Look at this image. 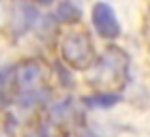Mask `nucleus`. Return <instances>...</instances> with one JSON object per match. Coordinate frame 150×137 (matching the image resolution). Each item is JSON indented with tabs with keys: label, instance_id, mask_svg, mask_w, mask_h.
Wrapping results in <instances>:
<instances>
[{
	"label": "nucleus",
	"instance_id": "f03ea898",
	"mask_svg": "<svg viewBox=\"0 0 150 137\" xmlns=\"http://www.w3.org/2000/svg\"><path fill=\"white\" fill-rule=\"evenodd\" d=\"M61 57L63 63L72 70L93 69L97 61V53L93 48V40L86 31H70L61 40Z\"/></svg>",
	"mask_w": 150,
	"mask_h": 137
},
{
	"label": "nucleus",
	"instance_id": "9b49d317",
	"mask_svg": "<svg viewBox=\"0 0 150 137\" xmlns=\"http://www.w3.org/2000/svg\"><path fill=\"white\" fill-rule=\"evenodd\" d=\"M34 137H48V133H46V131H42V133H36Z\"/></svg>",
	"mask_w": 150,
	"mask_h": 137
},
{
	"label": "nucleus",
	"instance_id": "9d476101",
	"mask_svg": "<svg viewBox=\"0 0 150 137\" xmlns=\"http://www.w3.org/2000/svg\"><path fill=\"white\" fill-rule=\"evenodd\" d=\"M36 2H38V4H51L53 0H36Z\"/></svg>",
	"mask_w": 150,
	"mask_h": 137
},
{
	"label": "nucleus",
	"instance_id": "f257e3e1",
	"mask_svg": "<svg viewBox=\"0 0 150 137\" xmlns=\"http://www.w3.org/2000/svg\"><path fill=\"white\" fill-rule=\"evenodd\" d=\"M129 80V57L118 46H108L97 57L91 69L89 84L95 92H116L120 93Z\"/></svg>",
	"mask_w": 150,
	"mask_h": 137
},
{
	"label": "nucleus",
	"instance_id": "f8f14e48",
	"mask_svg": "<svg viewBox=\"0 0 150 137\" xmlns=\"http://www.w3.org/2000/svg\"><path fill=\"white\" fill-rule=\"evenodd\" d=\"M146 19H148V27H150V8H148V15H146Z\"/></svg>",
	"mask_w": 150,
	"mask_h": 137
},
{
	"label": "nucleus",
	"instance_id": "0eeeda50",
	"mask_svg": "<svg viewBox=\"0 0 150 137\" xmlns=\"http://www.w3.org/2000/svg\"><path fill=\"white\" fill-rule=\"evenodd\" d=\"M15 135V122L13 116L6 114L0 118V137H13Z\"/></svg>",
	"mask_w": 150,
	"mask_h": 137
},
{
	"label": "nucleus",
	"instance_id": "423d86ee",
	"mask_svg": "<svg viewBox=\"0 0 150 137\" xmlns=\"http://www.w3.org/2000/svg\"><path fill=\"white\" fill-rule=\"evenodd\" d=\"M36 21V10L33 6H21L17 11V15L13 17V27L19 33H25L33 27V23Z\"/></svg>",
	"mask_w": 150,
	"mask_h": 137
},
{
	"label": "nucleus",
	"instance_id": "7ed1b4c3",
	"mask_svg": "<svg viewBox=\"0 0 150 137\" xmlns=\"http://www.w3.org/2000/svg\"><path fill=\"white\" fill-rule=\"evenodd\" d=\"M91 25L93 31L105 40H116L122 34V25L118 15L108 2H95L91 8Z\"/></svg>",
	"mask_w": 150,
	"mask_h": 137
},
{
	"label": "nucleus",
	"instance_id": "1a4fd4ad",
	"mask_svg": "<svg viewBox=\"0 0 150 137\" xmlns=\"http://www.w3.org/2000/svg\"><path fill=\"white\" fill-rule=\"evenodd\" d=\"M10 76H11V69H2L0 70V86H2L6 80H10Z\"/></svg>",
	"mask_w": 150,
	"mask_h": 137
},
{
	"label": "nucleus",
	"instance_id": "20e7f679",
	"mask_svg": "<svg viewBox=\"0 0 150 137\" xmlns=\"http://www.w3.org/2000/svg\"><path fill=\"white\" fill-rule=\"evenodd\" d=\"M122 101V93L116 92H93L91 95H88L84 99V105L88 109H112L114 105H118Z\"/></svg>",
	"mask_w": 150,
	"mask_h": 137
},
{
	"label": "nucleus",
	"instance_id": "6e6552de",
	"mask_svg": "<svg viewBox=\"0 0 150 137\" xmlns=\"http://www.w3.org/2000/svg\"><path fill=\"white\" fill-rule=\"evenodd\" d=\"M13 101V95H11V92L10 89H6V88H0V112L4 111V109L8 107V105Z\"/></svg>",
	"mask_w": 150,
	"mask_h": 137
},
{
	"label": "nucleus",
	"instance_id": "39448f33",
	"mask_svg": "<svg viewBox=\"0 0 150 137\" xmlns=\"http://www.w3.org/2000/svg\"><path fill=\"white\" fill-rule=\"evenodd\" d=\"M80 17H82V11H80V8L76 6L74 0H61L59 6L55 8V11H53V19L57 23H65V25L80 21Z\"/></svg>",
	"mask_w": 150,
	"mask_h": 137
}]
</instances>
